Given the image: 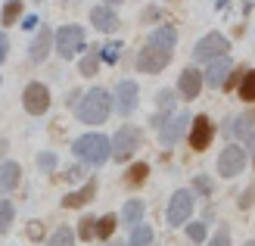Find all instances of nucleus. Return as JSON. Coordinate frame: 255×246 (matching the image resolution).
Returning <instances> with one entry per match:
<instances>
[{"label":"nucleus","instance_id":"8","mask_svg":"<svg viewBox=\"0 0 255 246\" xmlns=\"http://www.w3.org/2000/svg\"><path fill=\"white\" fill-rule=\"evenodd\" d=\"M193 193L190 190H174V197L168 200V212H165V218H168V225H187V218L193 215Z\"/></svg>","mask_w":255,"mask_h":246},{"label":"nucleus","instance_id":"43","mask_svg":"<svg viewBox=\"0 0 255 246\" xmlns=\"http://www.w3.org/2000/svg\"><path fill=\"white\" fill-rule=\"evenodd\" d=\"M246 246H255V240H249V243H246Z\"/></svg>","mask_w":255,"mask_h":246},{"label":"nucleus","instance_id":"29","mask_svg":"<svg viewBox=\"0 0 255 246\" xmlns=\"http://www.w3.org/2000/svg\"><path fill=\"white\" fill-rule=\"evenodd\" d=\"M100 69V50H94V53H87L81 59V75H97Z\"/></svg>","mask_w":255,"mask_h":246},{"label":"nucleus","instance_id":"44","mask_svg":"<svg viewBox=\"0 0 255 246\" xmlns=\"http://www.w3.org/2000/svg\"><path fill=\"white\" fill-rule=\"evenodd\" d=\"M149 246H152V243H149Z\"/></svg>","mask_w":255,"mask_h":246},{"label":"nucleus","instance_id":"36","mask_svg":"<svg viewBox=\"0 0 255 246\" xmlns=\"http://www.w3.org/2000/svg\"><path fill=\"white\" fill-rule=\"evenodd\" d=\"M249 122H252V115H243V119H237V128H234V131H237V134H249Z\"/></svg>","mask_w":255,"mask_h":246},{"label":"nucleus","instance_id":"4","mask_svg":"<svg viewBox=\"0 0 255 246\" xmlns=\"http://www.w3.org/2000/svg\"><path fill=\"white\" fill-rule=\"evenodd\" d=\"M53 41H56V53L62 59H72L78 50H84V28L81 25H62Z\"/></svg>","mask_w":255,"mask_h":246},{"label":"nucleus","instance_id":"19","mask_svg":"<svg viewBox=\"0 0 255 246\" xmlns=\"http://www.w3.org/2000/svg\"><path fill=\"white\" fill-rule=\"evenodd\" d=\"M146 44H156V47H165V50H174V44H177V31H174V25H159V28L149 34V41H146Z\"/></svg>","mask_w":255,"mask_h":246},{"label":"nucleus","instance_id":"23","mask_svg":"<svg viewBox=\"0 0 255 246\" xmlns=\"http://www.w3.org/2000/svg\"><path fill=\"white\" fill-rule=\"evenodd\" d=\"M47 246H75V231L72 228H56Z\"/></svg>","mask_w":255,"mask_h":246},{"label":"nucleus","instance_id":"42","mask_svg":"<svg viewBox=\"0 0 255 246\" xmlns=\"http://www.w3.org/2000/svg\"><path fill=\"white\" fill-rule=\"evenodd\" d=\"M109 3H122V0H106V6H109Z\"/></svg>","mask_w":255,"mask_h":246},{"label":"nucleus","instance_id":"11","mask_svg":"<svg viewBox=\"0 0 255 246\" xmlns=\"http://www.w3.org/2000/svg\"><path fill=\"white\" fill-rule=\"evenodd\" d=\"M22 103H25V112H31V115H44L50 109V90L44 84H28L25 87V94H22Z\"/></svg>","mask_w":255,"mask_h":246},{"label":"nucleus","instance_id":"1","mask_svg":"<svg viewBox=\"0 0 255 246\" xmlns=\"http://www.w3.org/2000/svg\"><path fill=\"white\" fill-rule=\"evenodd\" d=\"M109 112H112V97L106 94L103 87L87 90L84 100L78 103V119L84 125H103L109 119Z\"/></svg>","mask_w":255,"mask_h":246},{"label":"nucleus","instance_id":"28","mask_svg":"<svg viewBox=\"0 0 255 246\" xmlns=\"http://www.w3.org/2000/svg\"><path fill=\"white\" fill-rule=\"evenodd\" d=\"M19 16H22V0H9L3 6V25H12Z\"/></svg>","mask_w":255,"mask_h":246},{"label":"nucleus","instance_id":"3","mask_svg":"<svg viewBox=\"0 0 255 246\" xmlns=\"http://www.w3.org/2000/svg\"><path fill=\"white\" fill-rule=\"evenodd\" d=\"M227 50H231V41H227L224 34L212 31V34H206V37H199V41H196L193 59L196 62H212V59H218V56H227Z\"/></svg>","mask_w":255,"mask_h":246},{"label":"nucleus","instance_id":"39","mask_svg":"<svg viewBox=\"0 0 255 246\" xmlns=\"http://www.w3.org/2000/svg\"><path fill=\"white\" fill-rule=\"evenodd\" d=\"M34 25H37V16H25V22H22V28H28V31H31Z\"/></svg>","mask_w":255,"mask_h":246},{"label":"nucleus","instance_id":"38","mask_svg":"<svg viewBox=\"0 0 255 246\" xmlns=\"http://www.w3.org/2000/svg\"><path fill=\"white\" fill-rule=\"evenodd\" d=\"M6 50H9V41H6V34H0V62L6 59Z\"/></svg>","mask_w":255,"mask_h":246},{"label":"nucleus","instance_id":"34","mask_svg":"<svg viewBox=\"0 0 255 246\" xmlns=\"http://www.w3.org/2000/svg\"><path fill=\"white\" fill-rule=\"evenodd\" d=\"M159 106L162 109H171L174 106V94H171V90H162V94H159Z\"/></svg>","mask_w":255,"mask_h":246},{"label":"nucleus","instance_id":"40","mask_svg":"<svg viewBox=\"0 0 255 246\" xmlns=\"http://www.w3.org/2000/svg\"><path fill=\"white\" fill-rule=\"evenodd\" d=\"M31 237H41V222H31Z\"/></svg>","mask_w":255,"mask_h":246},{"label":"nucleus","instance_id":"21","mask_svg":"<svg viewBox=\"0 0 255 246\" xmlns=\"http://www.w3.org/2000/svg\"><path fill=\"white\" fill-rule=\"evenodd\" d=\"M152 243V228L149 225H134V234H131V240H128V246H149Z\"/></svg>","mask_w":255,"mask_h":246},{"label":"nucleus","instance_id":"37","mask_svg":"<svg viewBox=\"0 0 255 246\" xmlns=\"http://www.w3.org/2000/svg\"><path fill=\"white\" fill-rule=\"evenodd\" d=\"M196 190L199 193H212V181L209 178H196Z\"/></svg>","mask_w":255,"mask_h":246},{"label":"nucleus","instance_id":"24","mask_svg":"<svg viewBox=\"0 0 255 246\" xmlns=\"http://www.w3.org/2000/svg\"><path fill=\"white\" fill-rule=\"evenodd\" d=\"M116 225H119L116 215H103V218L97 222V237H100V240H109L112 231H116Z\"/></svg>","mask_w":255,"mask_h":246},{"label":"nucleus","instance_id":"10","mask_svg":"<svg viewBox=\"0 0 255 246\" xmlns=\"http://www.w3.org/2000/svg\"><path fill=\"white\" fill-rule=\"evenodd\" d=\"M215 137V125L209 115H196L193 122H190V147H193L196 153H202Z\"/></svg>","mask_w":255,"mask_h":246},{"label":"nucleus","instance_id":"32","mask_svg":"<svg viewBox=\"0 0 255 246\" xmlns=\"http://www.w3.org/2000/svg\"><path fill=\"white\" fill-rule=\"evenodd\" d=\"M209 246H231V231H227V228H218V234L209 240Z\"/></svg>","mask_w":255,"mask_h":246},{"label":"nucleus","instance_id":"30","mask_svg":"<svg viewBox=\"0 0 255 246\" xmlns=\"http://www.w3.org/2000/svg\"><path fill=\"white\" fill-rule=\"evenodd\" d=\"M187 237L193 240V243H202V240H206V225H202V222L187 225Z\"/></svg>","mask_w":255,"mask_h":246},{"label":"nucleus","instance_id":"6","mask_svg":"<svg viewBox=\"0 0 255 246\" xmlns=\"http://www.w3.org/2000/svg\"><path fill=\"white\" fill-rule=\"evenodd\" d=\"M190 122H193V115H190V112H177V115H171L168 122H162V125H159V140H162V147H168V150L177 147V140L187 134Z\"/></svg>","mask_w":255,"mask_h":246},{"label":"nucleus","instance_id":"2","mask_svg":"<svg viewBox=\"0 0 255 246\" xmlns=\"http://www.w3.org/2000/svg\"><path fill=\"white\" fill-rule=\"evenodd\" d=\"M72 150H75V156L87 165H103L112 156V144H109L106 134H81Z\"/></svg>","mask_w":255,"mask_h":246},{"label":"nucleus","instance_id":"13","mask_svg":"<svg viewBox=\"0 0 255 246\" xmlns=\"http://www.w3.org/2000/svg\"><path fill=\"white\" fill-rule=\"evenodd\" d=\"M112 106L119 109V115H131L137 109V84L134 81H119L116 97H112Z\"/></svg>","mask_w":255,"mask_h":246},{"label":"nucleus","instance_id":"7","mask_svg":"<svg viewBox=\"0 0 255 246\" xmlns=\"http://www.w3.org/2000/svg\"><path fill=\"white\" fill-rule=\"evenodd\" d=\"M168 62H171V50L156 47V44H146V47L137 53V69H140V72H149V75L162 72Z\"/></svg>","mask_w":255,"mask_h":246},{"label":"nucleus","instance_id":"17","mask_svg":"<svg viewBox=\"0 0 255 246\" xmlns=\"http://www.w3.org/2000/svg\"><path fill=\"white\" fill-rule=\"evenodd\" d=\"M50 44H53V34H50V28H41V31H37V37L31 41V47H28V56L34 62H41L50 53Z\"/></svg>","mask_w":255,"mask_h":246},{"label":"nucleus","instance_id":"25","mask_svg":"<svg viewBox=\"0 0 255 246\" xmlns=\"http://www.w3.org/2000/svg\"><path fill=\"white\" fill-rule=\"evenodd\" d=\"M146 175H149V165L146 162H137V165H131V172H128V184H143L146 181Z\"/></svg>","mask_w":255,"mask_h":246},{"label":"nucleus","instance_id":"12","mask_svg":"<svg viewBox=\"0 0 255 246\" xmlns=\"http://www.w3.org/2000/svg\"><path fill=\"white\" fill-rule=\"evenodd\" d=\"M231 69H234V62L227 59V56H218V59H212L209 62V69L202 72V84H209V87H224L227 84V75H231Z\"/></svg>","mask_w":255,"mask_h":246},{"label":"nucleus","instance_id":"16","mask_svg":"<svg viewBox=\"0 0 255 246\" xmlns=\"http://www.w3.org/2000/svg\"><path fill=\"white\" fill-rule=\"evenodd\" d=\"M91 22H94L97 31H106V34L119 28V16L112 12V6H94L91 9Z\"/></svg>","mask_w":255,"mask_h":246},{"label":"nucleus","instance_id":"15","mask_svg":"<svg viewBox=\"0 0 255 246\" xmlns=\"http://www.w3.org/2000/svg\"><path fill=\"white\" fill-rule=\"evenodd\" d=\"M97 197V181L91 178L87 181V184L81 187V190H72V193H66V197H62V206H66V209H81L84 203H91Z\"/></svg>","mask_w":255,"mask_h":246},{"label":"nucleus","instance_id":"41","mask_svg":"<svg viewBox=\"0 0 255 246\" xmlns=\"http://www.w3.org/2000/svg\"><path fill=\"white\" fill-rule=\"evenodd\" d=\"M249 150H252V156H255V131L249 134Z\"/></svg>","mask_w":255,"mask_h":246},{"label":"nucleus","instance_id":"5","mask_svg":"<svg viewBox=\"0 0 255 246\" xmlns=\"http://www.w3.org/2000/svg\"><path fill=\"white\" fill-rule=\"evenodd\" d=\"M109 144H112V159L125 162V159H131V156H134V150L140 147V131H137L134 125H122Z\"/></svg>","mask_w":255,"mask_h":246},{"label":"nucleus","instance_id":"22","mask_svg":"<svg viewBox=\"0 0 255 246\" xmlns=\"http://www.w3.org/2000/svg\"><path fill=\"white\" fill-rule=\"evenodd\" d=\"M240 100L246 103H255V69L252 72H243V81H240Z\"/></svg>","mask_w":255,"mask_h":246},{"label":"nucleus","instance_id":"33","mask_svg":"<svg viewBox=\"0 0 255 246\" xmlns=\"http://www.w3.org/2000/svg\"><path fill=\"white\" fill-rule=\"evenodd\" d=\"M37 165H41L44 172H53V168H56V156H53V153H41V156H37Z\"/></svg>","mask_w":255,"mask_h":246},{"label":"nucleus","instance_id":"35","mask_svg":"<svg viewBox=\"0 0 255 246\" xmlns=\"http://www.w3.org/2000/svg\"><path fill=\"white\" fill-rule=\"evenodd\" d=\"M252 197H255V187H249V190L243 193V197L237 200V206H240V209H249V206H252Z\"/></svg>","mask_w":255,"mask_h":246},{"label":"nucleus","instance_id":"31","mask_svg":"<svg viewBox=\"0 0 255 246\" xmlns=\"http://www.w3.org/2000/svg\"><path fill=\"white\" fill-rule=\"evenodd\" d=\"M119 44H106L103 47V53H100V59H103V62H119Z\"/></svg>","mask_w":255,"mask_h":246},{"label":"nucleus","instance_id":"18","mask_svg":"<svg viewBox=\"0 0 255 246\" xmlns=\"http://www.w3.org/2000/svg\"><path fill=\"white\" fill-rule=\"evenodd\" d=\"M19 175H22V168L16 162H3V165H0V193L16 190L19 187Z\"/></svg>","mask_w":255,"mask_h":246},{"label":"nucleus","instance_id":"26","mask_svg":"<svg viewBox=\"0 0 255 246\" xmlns=\"http://www.w3.org/2000/svg\"><path fill=\"white\" fill-rule=\"evenodd\" d=\"M78 237H81V240H94V237H97V218H91V215H84V218H81V225H78Z\"/></svg>","mask_w":255,"mask_h":246},{"label":"nucleus","instance_id":"9","mask_svg":"<svg viewBox=\"0 0 255 246\" xmlns=\"http://www.w3.org/2000/svg\"><path fill=\"white\" fill-rule=\"evenodd\" d=\"M243 168H246V150L243 147H224L221 150V156H218V175L221 178H237V175H243Z\"/></svg>","mask_w":255,"mask_h":246},{"label":"nucleus","instance_id":"14","mask_svg":"<svg viewBox=\"0 0 255 246\" xmlns=\"http://www.w3.org/2000/svg\"><path fill=\"white\" fill-rule=\"evenodd\" d=\"M177 90H181V97H184V100H196V97H199V90H202V72L193 69V66H187V69L181 72Z\"/></svg>","mask_w":255,"mask_h":246},{"label":"nucleus","instance_id":"20","mask_svg":"<svg viewBox=\"0 0 255 246\" xmlns=\"http://www.w3.org/2000/svg\"><path fill=\"white\" fill-rule=\"evenodd\" d=\"M143 218V200H128L125 209H122V222L125 225H140Z\"/></svg>","mask_w":255,"mask_h":246},{"label":"nucleus","instance_id":"27","mask_svg":"<svg viewBox=\"0 0 255 246\" xmlns=\"http://www.w3.org/2000/svg\"><path fill=\"white\" fill-rule=\"evenodd\" d=\"M9 225H12V203L0 200V234H6Z\"/></svg>","mask_w":255,"mask_h":246}]
</instances>
